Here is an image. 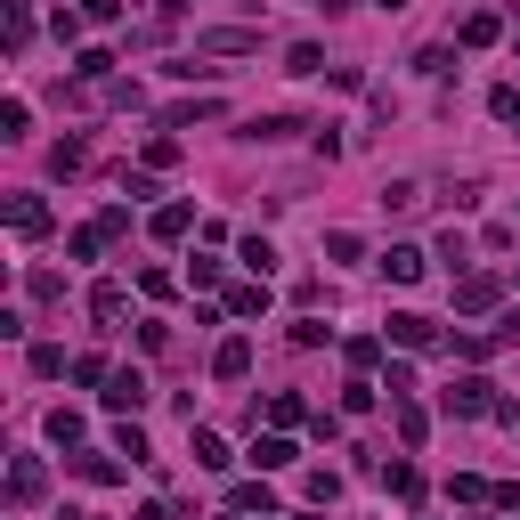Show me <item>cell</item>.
<instances>
[{
    "mask_svg": "<svg viewBox=\"0 0 520 520\" xmlns=\"http://www.w3.org/2000/svg\"><path fill=\"white\" fill-rule=\"evenodd\" d=\"M439 407H447V415H488V407H496V390H488L480 374H464V382H447V390H439Z\"/></svg>",
    "mask_w": 520,
    "mask_h": 520,
    "instance_id": "1",
    "label": "cell"
},
{
    "mask_svg": "<svg viewBox=\"0 0 520 520\" xmlns=\"http://www.w3.org/2000/svg\"><path fill=\"white\" fill-rule=\"evenodd\" d=\"M106 407H114V415H139V407H147V374H139V366L106 374Z\"/></svg>",
    "mask_w": 520,
    "mask_h": 520,
    "instance_id": "2",
    "label": "cell"
},
{
    "mask_svg": "<svg viewBox=\"0 0 520 520\" xmlns=\"http://www.w3.org/2000/svg\"><path fill=\"white\" fill-rule=\"evenodd\" d=\"M496 301H504V285H496L488 269H472V277H455V309H472V317H480V309H496Z\"/></svg>",
    "mask_w": 520,
    "mask_h": 520,
    "instance_id": "3",
    "label": "cell"
},
{
    "mask_svg": "<svg viewBox=\"0 0 520 520\" xmlns=\"http://www.w3.org/2000/svg\"><path fill=\"white\" fill-rule=\"evenodd\" d=\"M195 49H212V57H252V49H260V33H244V25H220V33H195Z\"/></svg>",
    "mask_w": 520,
    "mask_h": 520,
    "instance_id": "4",
    "label": "cell"
},
{
    "mask_svg": "<svg viewBox=\"0 0 520 520\" xmlns=\"http://www.w3.org/2000/svg\"><path fill=\"white\" fill-rule=\"evenodd\" d=\"M390 342H399V350H431V342H439V325L415 317V309H399V317H390Z\"/></svg>",
    "mask_w": 520,
    "mask_h": 520,
    "instance_id": "5",
    "label": "cell"
},
{
    "mask_svg": "<svg viewBox=\"0 0 520 520\" xmlns=\"http://www.w3.org/2000/svg\"><path fill=\"white\" fill-rule=\"evenodd\" d=\"M212 374H220V382H244V374H252V342H244V334H228V342L212 350Z\"/></svg>",
    "mask_w": 520,
    "mask_h": 520,
    "instance_id": "6",
    "label": "cell"
},
{
    "mask_svg": "<svg viewBox=\"0 0 520 520\" xmlns=\"http://www.w3.org/2000/svg\"><path fill=\"white\" fill-rule=\"evenodd\" d=\"M423 269H431V260H423L415 244H390V252H382V277H390V285H415Z\"/></svg>",
    "mask_w": 520,
    "mask_h": 520,
    "instance_id": "7",
    "label": "cell"
},
{
    "mask_svg": "<svg viewBox=\"0 0 520 520\" xmlns=\"http://www.w3.org/2000/svg\"><path fill=\"white\" fill-rule=\"evenodd\" d=\"M41 488H49V472L33 464V455H17V464H9V504H33Z\"/></svg>",
    "mask_w": 520,
    "mask_h": 520,
    "instance_id": "8",
    "label": "cell"
},
{
    "mask_svg": "<svg viewBox=\"0 0 520 520\" xmlns=\"http://www.w3.org/2000/svg\"><path fill=\"white\" fill-rule=\"evenodd\" d=\"M9 228H17V236H49V204H41V195H17V204H9Z\"/></svg>",
    "mask_w": 520,
    "mask_h": 520,
    "instance_id": "9",
    "label": "cell"
},
{
    "mask_svg": "<svg viewBox=\"0 0 520 520\" xmlns=\"http://www.w3.org/2000/svg\"><path fill=\"white\" fill-rule=\"evenodd\" d=\"M252 464H260V472H285V464H293V439H285V431L252 439Z\"/></svg>",
    "mask_w": 520,
    "mask_h": 520,
    "instance_id": "10",
    "label": "cell"
},
{
    "mask_svg": "<svg viewBox=\"0 0 520 520\" xmlns=\"http://www.w3.org/2000/svg\"><path fill=\"white\" fill-rule=\"evenodd\" d=\"M293 130H301V122H285V114H260V122H244V130H236V139H260V147H277V139H293Z\"/></svg>",
    "mask_w": 520,
    "mask_h": 520,
    "instance_id": "11",
    "label": "cell"
},
{
    "mask_svg": "<svg viewBox=\"0 0 520 520\" xmlns=\"http://www.w3.org/2000/svg\"><path fill=\"white\" fill-rule=\"evenodd\" d=\"M228 512H277V496H269V480H244V488L228 496Z\"/></svg>",
    "mask_w": 520,
    "mask_h": 520,
    "instance_id": "12",
    "label": "cell"
},
{
    "mask_svg": "<svg viewBox=\"0 0 520 520\" xmlns=\"http://www.w3.org/2000/svg\"><path fill=\"white\" fill-rule=\"evenodd\" d=\"M187 228H195V212H187V204H163V212H155V236H163V244H179Z\"/></svg>",
    "mask_w": 520,
    "mask_h": 520,
    "instance_id": "13",
    "label": "cell"
},
{
    "mask_svg": "<svg viewBox=\"0 0 520 520\" xmlns=\"http://www.w3.org/2000/svg\"><path fill=\"white\" fill-rule=\"evenodd\" d=\"M82 163H90L82 139H57V147H49V171H57V179H65V171H82Z\"/></svg>",
    "mask_w": 520,
    "mask_h": 520,
    "instance_id": "14",
    "label": "cell"
},
{
    "mask_svg": "<svg viewBox=\"0 0 520 520\" xmlns=\"http://www.w3.org/2000/svg\"><path fill=\"white\" fill-rule=\"evenodd\" d=\"M228 309H236V317H260V309H269V277H260V285H236Z\"/></svg>",
    "mask_w": 520,
    "mask_h": 520,
    "instance_id": "15",
    "label": "cell"
},
{
    "mask_svg": "<svg viewBox=\"0 0 520 520\" xmlns=\"http://www.w3.org/2000/svg\"><path fill=\"white\" fill-rule=\"evenodd\" d=\"M415 204H423L415 179H390V187H382V212H415Z\"/></svg>",
    "mask_w": 520,
    "mask_h": 520,
    "instance_id": "16",
    "label": "cell"
},
{
    "mask_svg": "<svg viewBox=\"0 0 520 520\" xmlns=\"http://www.w3.org/2000/svg\"><path fill=\"white\" fill-rule=\"evenodd\" d=\"M187 447H195V464H204V472H220V464H228V447H220V431H195Z\"/></svg>",
    "mask_w": 520,
    "mask_h": 520,
    "instance_id": "17",
    "label": "cell"
},
{
    "mask_svg": "<svg viewBox=\"0 0 520 520\" xmlns=\"http://www.w3.org/2000/svg\"><path fill=\"white\" fill-rule=\"evenodd\" d=\"M496 33H504V25H496V17H488V9H472V17H464V49H488V41H496Z\"/></svg>",
    "mask_w": 520,
    "mask_h": 520,
    "instance_id": "18",
    "label": "cell"
},
{
    "mask_svg": "<svg viewBox=\"0 0 520 520\" xmlns=\"http://www.w3.org/2000/svg\"><path fill=\"white\" fill-rule=\"evenodd\" d=\"M358 252H366V244H358L350 228H334V236H325V260H334V269H350V260H358Z\"/></svg>",
    "mask_w": 520,
    "mask_h": 520,
    "instance_id": "19",
    "label": "cell"
},
{
    "mask_svg": "<svg viewBox=\"0 0 520 520\" xmlns=\"http://www.w3.org/2000/svg\"><path fill=\"white\" fill-rule=\"evenodd\" d=\"M390 496L415 504V496H423V472H415V464H390Z\"/></svg>",
    "mask_w": 520,
    "mask_h": 520,
    "instance_id": "20",
    "label": "cell"
},
{
    "mask_svg": "<svg viewBox=\"0 0 520 520\" xmlns=\"http://www.w3.org/2000/svg\"><path fill=\"white\" fill-rule=\"evenodd\" d=\"M244 269L269 277V269H277V244H269V236H244Z\"/></svg>",
    "mask_w": 520,
    "mask_h": 520,
    "instance_id": "21",
    "label": "cell"
},
{
    "mask_svg": "<svg viewBox=\"0 0 520 520\" xmlns=\"http://www.w3.org/2000/svg\"><path fill=\"white\" fill-rule=\"evenodd\" d=\"M90 317L114 325V317H122V285H98V293H90Z\"/></svg>",
    "mask_w": 520,
    "mask_h": 520,
    "instance_id": "22",
    "label": "cell"
},
{
    "mask_svg": "<svg viewBox=\"0 0 520 520\" xmlns=\"http://www.w3.org/2000/svg\"><path fill=\"white\" fill-rule=\"evenodd\" d=\"M423 431H431V423H423V407H415V399H399V439H407V447H423Z\"/></svg>",
    "mask_w": 520,
    "mask_h": 520,
    "instance_id": "23",
    "label": "cell"
},
{
    "mask_svg": "<svg viewBox=\"0 0 520 520\" xmlns=\"http://www.w3.org/2000/svg\"><path fill=\"white\" fill-rule=\"evenodd\" d=\"M25 122H33V106L9 98V106H0V139H25Z\"/></svg>",
    "mask_w": 520,
    "mask_h": 520,
    "instance_id": "24",
    "label": "cell"
},
{
    "mask_svg": "<svg viewBox=\"0 0 520 520\" xmlns=\"http://www.w3.org/2000/svg\"><path fill=\"white\" fill-rule=\"evenodd\" d=\"M74 74H82V82H106V74H114V57H106V49H82V57H74Z\"/></svg>",
    "mask_w": 520,
    "mask_h": 520,
    "instance_id": "25",
    "label": "cell"
},
{
    "mask_svg": "<svg viewBox=\"0 0 520 520\" xmlns=\"http://www.w3.org/2000/svg\"><path fill=\"white\" fill-rule=\"evenodd\" d=\"M49 439H57V447H82V415L57 407V415H49Z\"/></svg>",
    "mask_w": 520,
    "mask_h": 520,
    "instance_id": "26",
    "label": "cell"
},
{
    "mask_svg": "<svg viewBox=\"0 0 520 520\" xmlns=\"http://www.w3.org/2000/svg\"><path fill=\"white\" fill-rule=\"evenodd\" d=\"M212 114H220V98H187V106H171L179 130H187V122H212Z\"/></svg>",
    "mask_w": 520,
    "mask_h": 520,
    "instance_id": "27",
    "label": "cell"
},
{
    "mask_svg": "<svg viewBox=\"0 0 520 520\" xmlns=\"http://www.w3.org/2000/svg\"><path fill=\"white\" fill-rule=\"evenodd\" d=\"M179 163V139H163V130H155V139H147V171H171Z\"/></svg>",
    "mask_w": 520,
    "mask_h": 520,
    "instance_id": "28",
    "label": "cell"
},
{
    "mask_svg": "<svg viewBox=\"0 0 520 520\" xmlns=\"http://www.w3.org/2000/svg\"><path fill=\"white\" fill-rule=\"evenodd\" d=\"M74 472H82V480H98V488H106V480H122V464H106V455H82Z\"/></svg>",
    "mask_w": 520,
    "mask_h": 520,
    "instance_id": "29",
    "label": "cell"
},
{
    "mask_svg": "<svg viewBox=\"0 0 520 520\" xmlns=\"http://www.w3.org/2000/svg\"><path fill=\"white\" fill-rule=\"evenodd\" d=\"M33 374H41V382H49V374H65V350H57V342H41V350H33Z\"/></svg>",
    "mask_w": 520,
    "mask_h": 520,
    "instance_id": "30",
    "label": "cell"
},
{
    "mask_svg": "<svg viewBox=\"0 0 520 520\" xmlns=\"http://www.w3.org/2000/svg\"><path fill=\"white\" fill-rule=\"evenodd\" d=\"M74 9H82L90 25H114V17H122V0H74Z\"/></svg>",
    "mask_w": 520,
    "mask_h": 520,
    "instance_id": "31",
    "label": "cell"
},
{
    "mask_svg": "<svg viewBox=\"0 0 520 520\" xmlns=\"http://www.w3.org/2000/svg\"><path fill=\"white\" fill-rule=\"evenodd\" d=\"M488 342H520V309H504V317H496V334H488Z\"/></svg>",
    "mask_w": 520,
    "mask_h": 520,
    "instance_id": "32",
    "label": "cell"
},
{
    "mask_svg": "<svg viewBox=\"0 0 520 520\" xmlns=\"http://www.w3.org/2000/svg\"><path fill=\"white\" fill-rule=\"evenodd\" d=\"M130 520H171V512H163V504H139V512H130Z\"/></svg>",
    "mask_w": 520,
    "mask_h": 520,
    "instance_id": "33",
    "label": "cell"
},
{
    "mask_svg": "<svg viewBox=\"0 0 520 520\" xmlns=\"http://www.w3.org/2000/svg\"><path fill=\"white\" fill-rule=\"evenodd\" d=\"M382 9H407V0H382Z\"/></svg>",
    "mask_w": 520,
    "mask_h": 520,
    "instance_id": "34",
    "label": "cell"
}]
</instances>
